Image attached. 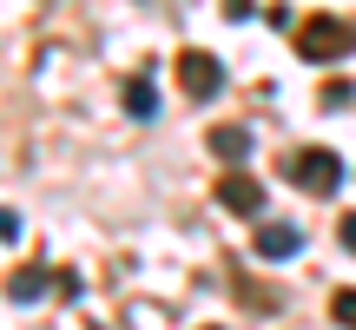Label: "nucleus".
Listing matches in <instances>:
<instances>
[{
	"instance_id": "obj_1",
	"label": "nucleus",
	"mask_w": 356,
	"mask_h": 330,
	"mask_svg": "<svg viewBox=\"0 0 356 330\" xmlns=\"http://www.w3.org/2000/svg\"><path fill=\"white\" fill-rule=\"evenodd\" d=\"M291 47H297V60L323 66V60H343V53H356V26H350V20H330V13H317V20H297V26H291Z\"/></svg>"
},
{
	"instance_id": "obj_2",
	"label": "nucleus",
	"mask_w": 356,
	"mask_h": 330,
	"mask_svg": "<svg viewBox=\"0 0 356 330\" xmlns=\"http://www.w3.org/2000/svg\"><path fill=\"white\" fill-rule=\"evenodd\" d=\"M284 172H291L304 191H317V198H330V191L343 185V159H337L330 146H304V152H291V165H284Z\"/></svg>"
},
{
	"instance_id": "obj_3",
	"label": "nucleus",
	"mask_w": 356,
	"mask_h": 330,
	"mask_svg": "<svg viewBox=\"0 0 356 330\" xmlns=\"http://www.w3.org/2000/svg\"><path fill=\"white\" fill-rule=\"evenodd\" d=\"M178 86H185V100H211L225 86V60L204 53V47H185L178 53Z\"/></svg>"
},
{
	"instance_id": "obj_4",
	"label": "nucleus",
	"mask_w": 356,
	"mask_h": 330,
	"mask_svg": "<svg viewBox=\"0 0 356 330\" xmlns=\"http://www.w3.org/2000/svg\"><path fill=\"white\" fill-rule=\"evenodd\" d=\"M218 205L238 212V218H257V212H264V185L244 178V172H231V178H218Z\"/></svg>"
},
{
	"instance_id": "obj_5",
	"label": "nucleus",
	"mask_w": 356,
	"mask_h": 330,
	"mask_svg": "<svg viewBox=\"0 0 356 330\" xmlns=\"http://www.w3.org/2000/svg\"><path fill=\"white\" fill-rule=\"evenodd\" d=\"M297 251H304V231L297 225H284V218L277 225H257V258H297Z\"/></svg>"
},
{
	"instance_id": "obj_6",
	"label": "nucleus",
	"mask_w": 356,
	"mask_h": 330,
	"mask_svg": "<svg viewBox=\"0 0 356 330\" xmlns=\"http://www.w3.org/2000/svg\"><path fill=\"white\" fill-rule=\"evenodd\" d=\"M47 284H53V278H47L40 265H20V271H13L7 284H0V291H7L13 304H40V297H47Z\"/></svg>"
},
{
	"instance_id": "obj_7",
	"label": "nucleus",
	"mask_w": 356,
	"mask_h": 330,
	"mask_svg": "<svg viewBox=\"0 0 356 330\" xmlns=\"http://www.w3.org/2000/svg\"><path fill=\"white\" fill-rule=\"evenodd\" d=\"M211 152L225 159V165H238L244 152H251V132H244V126H218L211 132Z\"/></svg>"
},
{
	"instance_id": "obj_8",
	"label": "nucleus",
	"mask_w": 356,
	"mask_h": 330,
	"mask_svg": "<svg viewBox=\"0 0 356 330\" xmlns=\"http://www.w3.org/2000/svg\"><path fill=\"white\" fill-rule=\"evenodd\" d=\"M126 113H132V119H152V113H159V93L145 86V79H126Z\"/></svg>"
},
{
	"instance_id": "obj_9",
	"label": "nucleus",
	"mask_w": 356,
	"mask_h": 330,
	"mask_svg": "<svg viewBox=\"0 0 356 330\" xmlns=\"http://www.w3.org/2000/svg\"><path fill=\"white\" fill-rule=\"evenodd\" d=\"M330 317L343 324V330H356V291H337L330 297Z\"/></svg>"
},
{
	"instance_id": "obj_10",
	"label": "nucleus",
	"mask_w": 356,
	"mask_h": 330,
	"mask_svg": "<svg viewBox=\"0 0 356 330\" xmlns=\"http://www.w3.org/2000/svg\"><path fill=\"white\" fill-rule=\"evenodd\" d=\"M337 238H343V251H350V258H356V212H350V218H343V225H337Z\"/></svg>"
},
{
	"instance_id": "obj_11",
	"label": "nucleus",
	"mask_w": 356,
	"mask_h": 330,
	"mask_svg": "<svg viewBox=\"0 0 356 330\" xmlns=\"http://www.w3.org/2000/svg\"><path fill=\"white\" fill-rule=\"evenodd\" d=\"M13 238H20V218H13V212H0V244H13Z\"/></svg>"
},
{
	"instance_id": "obj_12",
	"label": "nucleus",
	"mask_w": 356,
	"mask_h": 330,
	"mask_svg": "<svg viewBox=\"0 0 356 330\" xmlns=\"http://www.w3.org/2000/svg\"><path fill=\"white\" fill-rule=\"evenodd\" d=\"M225 13L231 20H251V0H225Z\"/></svg>"
},
{
	"instance_id": "obj_13",
	"label": "nucleus",
	"mask_w": 356,
	"mask_h": 330,
	"mask_svg": "<svg viewBox=\"0 0 356 330\" xmlns=\"http://www.w3.org/2000/svg\"><path fill=\"white\" fill-rule=\"evenodd\" d=\"M204 330H218V324H204Z\"/></svg>"
}]
</instances>
